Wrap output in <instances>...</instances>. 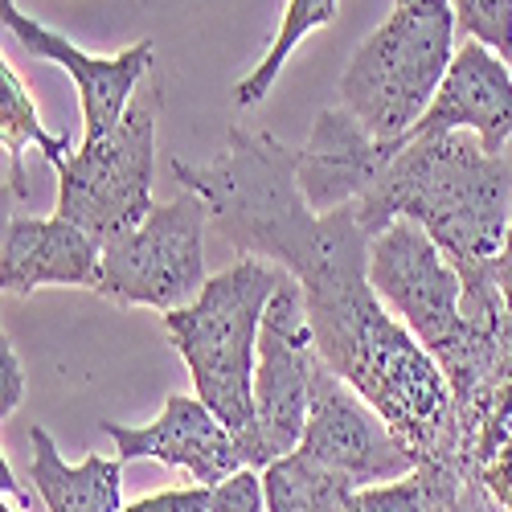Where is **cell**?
I'll return each mask as SVG.
<instances>
[{"label": "cell", "mask_w": 512, "mask_h": 512, "mask_svg": "<svg viewBox=\"0 0 512 512\" xmlns=\"http://www.w3.org/2000/svg\"><path fill=\"white\" fill-rule=\"evenodd\" d=\"M496 279H500L504 308L512 312V222H508V234H504V246H500V259H496Z\"/></svg>", "instance_id": "obj_26"}, {"label": "cell", "mask_w": 512, "mask_h": 512, "mask_svg": "<svg viewBox=\"0 0 512 512\" xmlns=\"http://www.w3.org/2000/svg\"><path fill=\"white\" fill-rule=\"evenodd\" d=\"M123 512H209V488L205 484L168 488V492L144 496L136 504H123Z\"/></svg>", "instance_id": "obj_23"}, {"label": "cell", "mask_w": 512, "mask_h": 512, "mask_svg": "<svg viewBox=\"0 0 512 512\" xmlns=\"http://www.w3.org/2000/svg\"><path fill=\"white\" fill-rule=\"evenodd\" d=\"M394 5H402V0H394Z\"/></svg>", "instance_id": "obj_29"}, {"label": "cell", "mask_w": 512, "mask_h": 512, "mask_svg": "<svg viewBox=\"0 0 512 512\" xmlns=\"http://www.w3.org/2000/svg\"><path fill=\"white\" fill-rule=\"evenodd\" d=\"M181 189H193L209 222L234 250L300 279L316 353L390 422L418 467L455 451L451 386L435 357L394 320L369 283V246L353 209L316 213L300 189V152L271 132L230 127L226 152L209 164L173 160Z\"/></svg>", "instance_id": "obj_1"}, {"label": "cell", "mask_w": 512, "mask_h": 512, "mask_svg": "<svg viewBox=\"0 0 512 512\" xmlns=\"http://www.w3.org/2000/svg\"><path fill=\"white\" fill-rule=\"evenodd\" d=\"M316 361L320 353L304 308V287L295 275H283L279 291L263 312L259 361H254V414H259L263 467L300 447L312 406Z\"/></svg>", "instance_id": "obj_8"}, {"label": "cell", "mask_w": 512, "mask_h": 512, "mask_svg": "<svg viewBox=\"0 0 512 512\" xmlns=\"http://www.w3.org/2000/svg\"><path fill=\"white\" fill-rule=\"evenodd\" d=\"M29 443V480L46 512H123V459L87 455L70 467L54 435L41 431V426L29 431Z\"/></svg>", "instance_id": "obj_15"}, {"label": "cell", "mask_w": 512, "mask_h": 512, "mask_svg": "<svg viewBox=\"0 0 512 512\" xmlns=\"http://www.w3.org/2000/svg\"><path fill=\"white\" fill-rule=\"evenodd\" d=\"M263 488H267V512H340L357 492L345 476L328 472V467H320L300 451L263 467Z\"/></svg>", "instance_id": "obj_17"}, {"label": "cell", "mask_w": 512, "mask_h": 512, "mask_svg": "<svg viewBox=\"0 0 512 512\" xmlns=\"http://www.w3.org/2000/svg\"><path fill=\"white\" fill-rule=\"evenodd\" d=\"M283 275L287 271L267 259L238 254V263L213 275L189 308L160 316L173 349L189 365L197 398L230 426L250 467H263L259 414H254L259 328Z\"/></svg>", "instance_id": "obj_3"}, {"label": "cell", "mask_w": 512, "mask_h": 512, "mask_svg": "<svg viewBox=\"0 0 512 512\" xmlns=\"http://www.w3.org/2000/svg\"><path fill=\"white\" fill-rule=\"evenodd\" d=\"M0 492H5V500H13L21 512L29 508V496L21 492V484H17V476L9 472V459H0Z\"/></svg>", "instance_id": "obj_27"}, {"label": "cell", "mask_w": 512, "mask_h": 512, "mask_svg": "<svg viewBox=\"0 0 512 512\" xmlns=\"http://www.w3.org/2000/svg\"><path fill=\"white\" fill-rule=\"evenodd\" d=\"M103 242L74 222L21 218L9 213L5 250H0V287L5 295H29L37 287H95Z\"/></svg>", "instance_id": "obj_14"}, {"label": "cell", "mask_w": 512, "mask_h": 512, "mask_svg": "<svg viewBox=\"0 0 512 512\" xmlns=\"http://www.w3.org/2000/svg\"><path fill=\"white\" fill-rule=\"evenodd\" d=\"M0 21L5 29L17 37V46L37 58V62H54L62 66L74 87H78V103H82V144H99L107 140L119 119L132 107L136 91L148 82V70H152V41H136L119 54H87L82 46L58 29H50L46 21H33L29 13H21L17 0H5L0 5Z\"/></svg>", "instance_id": "obj_10"}, {"label": "cell", "mask_w": 512, "mask_h": 512, "mask_svg": "<svg viewBox=\"0 0 512 512\" xmlns=\"http://www.w3.org/2000/svg\"><path fill=\"white\" fill-rule=\"evenodd\" d=\"M484 484L492 488V496L512 512V435H508V443L488 459V467H484Z\"/></svg>", "instance_id": "obj_25"}, {"label": "cell", "mask_w": 512, "mask_h": 512, "mask_svg": "<svg viewBox=\"0 0 512 512\" xmlns=\"http://www.w3.org/2000/svg\"><path fill=\"white\" fill-rule=\"evenodd\" d=\"M455 33L451 0L394 5L340 74V107L381 144L406 136L443 87Z\"/></svg>", "instance_id": "obj_4"}, {"label": "cell", "mask_w": 512, "mask_h": 512, "mask_svg": "<svg viewBox=\"0 0 512 512\" xmlns=\"http://www.w3.org/2000/svg\"><path fill=\"white\" fill-rule=\"evenodd\" d=\"M209 512H267L263 472L242 467V472H234L218 488H209Z\"/></svg>", "instance_id": "obj_22"}, {"label": "cell", "mask_w": 512, "mask_h": 512, "mask_svg": "<svg viewBox=\"0 0 512 512\" xmlns=\"http://www.w3.org/2000/svg\"><path fill=\"white\" fill-rule=\"evenodd\" d=\"M369 283L439 369L459 361L472 340V324L463 316V279L422 226L402 218L373 238Z\"/></svg>", "instance_id": "obj_7"}, {"label": "cell", "mask_w": 512, "mask_h": 512, "mask_svg": "<svg viewBox=\"0 0 512 512\" xmlns=\"http://www.w3.org/2000/svg\"><path fill=\"white\" fill-rule=\"evenodd\" d=\"M340 512H426V488L414 472V476L394 480V484L357 488Z\"/></svg>", "instance_id": "obj_21"}, {"label": "cell", "mask_w": 512, "mask_h": 512, "mask_svg": "<svg viewBox=\"0 0 512 512\" xmlns=\"http://www.w3.org/2000/svg\"><path fill=\"white\" fill-rule=\"evenodd\" d=\"M357 222L369 238L394 222H414L431 234L463 279V316L492 320L504 312L496 259L508 234V168L488 156L472 132L402 140V152L381 168Z\"/></svg>", "instance_id": "obj_2"}, {"label": "cell", "mask_w": 512, "mask_h": 512, "mask_svg": "<svg viewBox=\"0 0 512 512\" xmlns=\"http://www.w3.org/2000/svg\"><path fill=\"white\" fill-rule=\"evenodd\" d=\"M0 512H21V508H9V504H5V508H0Z\"/></svg>", "instance_id": "obj_28"}, {"label": "cell", "mask_w": 512, "mask_h": 512, "mask_svg": "<svg viewBox=\"0 0 512 512\" xmlns=\"http://www.w3.org/2000/svg\"><path fill=\"white\" fill-rule=\"evenodd\" d=\"M160 103H164L160 78H148L107 140L82 144L78 152L54 164V173H58L54 213L62 222L82 226L107 246L148 218L156 205L152 173H156Z\"/></svg>", "instance_id": "obj_5"}, {"label": "cell", "mask_w": 512, "mask_h": 512, "mask_svg": "<svg viewBox=\"0 0 512 512\" xmlns=\"http://www.w3.org/2000/svg\"><path fill=\"white\" fill-rule=\"evenodd\" d=\"M336 9H340V0H287L283 21H279V29L271 37L267 54L254 62V70L234 87V103L238 107H259L271 95V87L279 82L287 58L304 46V37H312L324 25H332L336 21Z\"/></svg>", "instance_id": "obj_18"}, {"label": "cell", "mask_w": 512, "mask_h": 512, "mask_svg": "<svg viewBox=\"0 0 512 512\" xmlns=\"http://www.w3.org/2000/svg\"><path fill=\"white\" fill-rule=\"evenodd\" d=\"M455 29L492 54L512 58V0H451Z\"/></svg>", "instance_id": "obj_20"}, {"label": "cell", "mask_w": 512, "mask_h": 512, "mask_svg": "<svg viewBox=\"0 0 512 512\" xmlns=\"http://www.w3.org/2000/svg\"><path fill=\"white\" fill-rule=\"evenodd\" d=\"M426 512H508L472 467H418Z\"/></svg>", "instance_id": "obj_19"}, {"label": "cell", "mask_w": 512, "mask_h": 512, "mask_svg": "<svg viewBox=\"0 0 512 512\" xmlns=\"http://www.w3.org/2000/svg\"><path fill=\"white\" fill-rule=\"evenodd\" d=\"M205 222L209 209L193 189L173 201L152 205V213L103 246L95 295L119 308H156L160 316L189 308L205 291Z\"/></svg>", "instance_id": "obj_6"}, {"label": "cell", "mask_w": 512, "mask_h": 512, "mask_svg": "<svg viewBox=\"0 0 512 512\" xmlns=\"http://www.w3.org/2000/svg\"><path fill=\"white\" fill-rule=\"evenodd\" d=\"M451 132H472L488 156H500L512 140V70L480 41H463L455 50L435 103L398 140Z\"/></svg>", "instance_id": "obj_12"}, {"label": "cell", "mask_w": 512, "mask_h": 512, "mask_svg": "<svg viewBox=\"0 0 512 512\" xmlns=\"http://www.w3.org/2000/svg\"><path fill=\"white\" fill-rule=\"evenodd\" d=\"M295 451L316 459L328 472L345 476L353 488L394 484L418 472V459L398 443L390 422L345 377H336L324 365V357L316 361V373H312L308 426Z\"/></svg>", "instance_id": "obj_9"}, {"label": "cell", "mask_w": 512, "mask_h": 512, "mask_svg": "<svg viewBox=\"0 0 512 512\" xmlns=\"http://www.w3.org/2000/svg\"><path fill=\"white\" fill-rule=\"evenodd\" d=\"M21 398H25V365H21L13 340L5 332L0 336V414L9 418L21 406Z\"/></svg>", "instance_id": "obj_24"}, {"label": "cell", "mask_w": 512, "mask_h": 512, "mask_svg": "<svg viewBox=\"0 0 512 512\" xmlns=\"http://www.w3.org/2000/svg\"><path fill=\"white\" fill-rule=\"evenodd\" d=\"M103 435L115 443V459H156L164 467H177L193 484L218 488L234 472H242L246 455L238 439L230 435V426L213 414L201 398L173 394L164 402V410L144 422V426H123V422H103Z\"/></svg>", "instance_id": "obj_11"}, {"label": "cell", "mask_w": 512, "mask_h": 512, "mask_svg": "<svg viewBox=\"0 0 512 512\" xmlns=\"http://www.w3.org/2000/svg\"><path fill=\"white\" fill-rule=\"evenodd\" d=\"M0 144H5V160H9V185L13 197L25 201L29 197V181H25V148H41L50 164L70 156V136H50L37 119V107L29 99V87L21 82V74L9 66V58L0 62Z\"/></svg>", "instance_id": "obj_16"}, {"label": "cell", "mask_w": 512, "mask_h": 512, "mask_svg": "<svg viewBox=\"0 0 512 512\" xmlns=\"http://www.w3.org/2000/svg\"><path fill=\"white\" fill-rule=\"evenodd\" d=\"M402 152V140L381 144L345 107H324L300 148V189L316 213L353 209L369 197L381 168Z\"/></svg>", "instance_id": "obj_13"}]
</instances>
